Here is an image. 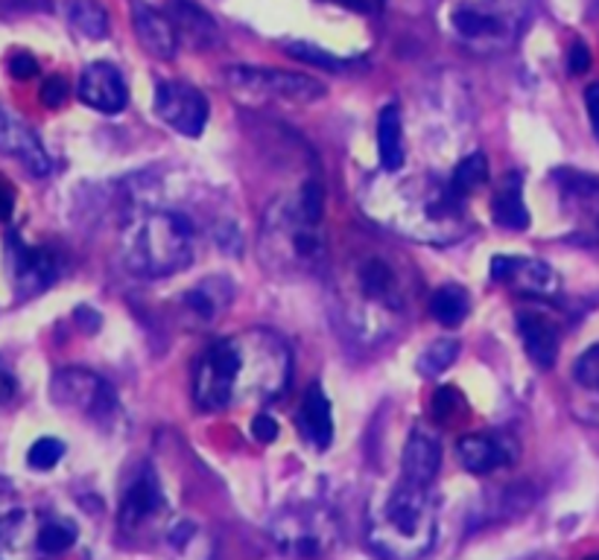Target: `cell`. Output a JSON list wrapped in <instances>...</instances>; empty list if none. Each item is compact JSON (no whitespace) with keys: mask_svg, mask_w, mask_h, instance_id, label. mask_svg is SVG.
I'll list each match as a JSON object with an SVG mask.
<instances>
[{"mask_svg":"<svg viewBox=\"0 0 599 560\" xmlns=\"http://www.w3.org/2000/svg\"><path fill=\"white\" fill-rule=\"evenodd\" d=\"M290 371L293 359L287 345L270 330L225 336L199 359L193 373V400L206 412H222L243 400L270 403L287 391Z\"/></svg>","mask_w":599,"mask_h":560,"instance_id":"obj_1","label":"cell"},{"mask_svg":"<svg viewBox=\"0 0 599 560\" xmlns=\"http://www.w3.org/2000/svg\"><path fill=\"white\" fill-rule=\"evenodd\" d=\"M389 181H371L362 196V204L369 216L395 234L421 240V243H456L465 231V208L462 199L428 176H410L398 179L395 172H386Z\"/></svg>","mask_w":599,"mask_h":560,"instance_id":"obj_2","label":"cell"},{"mask_svg":"<svg viewBox=\"0 0 599 560\" xmlns=\"http://www.w3.org/2000/svg\"><path fill=\"white\" fill-rule=\"evenodd\" d=\"M439 517L430 485L401 479L369 508V546L380 558H421L435 543Z\"/></svg>","mask_w":599,"mask_h":560,"instance_id":"obj_3","label":"cell"},{"mask_svg":"<svg viewBox=\"0 0 599 560\" xmlns=\"http://www.w3.org/2000/svg\"><path fill=\"white\" fill-rule=\"evenodd\" d=\"M410 286L389 257L362 254L348 266L343 281V309L351 334L375 341L392 334V325L407 313Z\"/></svg>","mask_w":599,"mask_h":560,"instance_id":"obj_4","label":"cell"},{"mask_svg":"<svg viewBox=\"0 0 599 560\" xmlns=\"http://www.w3.org/2000/svg\"><path fill=\"white\" fill-rule=\"evenodd\" d=\"M197 228L179 211H144L124 228L120 257L132 275L170 277L193 263Z\"/></svg>","mask_w":599,"mask_h":560,"instance_id":"obj_5","label":"cell"},{"mask_svg":"<svg viewBox=\"0 0 599 560\" xmlns=\"http://www.w3.org/2000/svg\"><path fill=\"white\" fill-rule=\"evenodd\" d=\"M322 222H311L298 204L279 202L263 222V257L279 272L313 275L328 261V243L319 231Z\"/></svg>","mask_w":599,"mask_h":560,"instance_id":"obj_6","label":"cell"},{"mask_svg":"<svg viewBox=\"0 0 599 560\" xmlns=\"http://www.w3.org/2000/svg\"><path fill=\"white\" fill-rule=\"evenodd\" d=\"M453 35L476 53L509 50L526 24L524 0H456L448 12Z\"/></svg>","mask_w":599,"mask_h":560,"instance_id":"obj_7","label":"cell"},{"mask_svg":"<svg viewBox=\"0 0 599 560\" xmlns=\"http://www.w3.org/2000/svg\"><path fill=\"white\" fill-rule=\"evenodd\" d=\"M272 543L293 558L328 554L339 540L337 517L322 505H287L270 522Z\"/></svg>","mask_w":599,"mask_h":560,"instance_id":"obj_8","label":"cell"},{"mask_svg":"<svg viewBox=\"0 0 599 560\" xmlns=\"http://www.w3.org/2000/svg\"><path fill=\"white\" fill-rule=\"evenodd\" d=\"M229 88L252 99H284V103H316L325 97V85L313 76L275 71V67H229Z\"/></svg>","mask_w":599,"mask_h":560,"instance_id":"obj_9","label":"cell"},{"mask_svg":"<svg viewBox=\"0 0 599 560\" xmlns=\"http://www.w3.org/2000/svg\"><path fill=\"white\" fill-rule=\"evenodd\" d=\"M50 398L56 406L71 409L97 423H112V418L117 414L115 389L103 377L85 371V368L59 371L50 382Z\"/></svg>","mask_w":599,"mask_h":560,"instance_id":"obj_10","label":"cell"},{"mask_svg":"<svg viewBox=\"0 0 599 560\" xmlns=\"http://www.w3.org/2000/svg\"><path fill=\"white\" fill-rule=\"evenodd\" d=\"M156 114L185 138H199L208 126V99L188 82H161L156 88Z\"/></svg>","mask_w":599,"mask_h":560,"instance_id":"obj_11","label":"cell"},{"mask_svg":"<svg viewBox=\"0 0 599 560\" xmlns=\"http://www.w3.org/2000/svg\"><path fill=\"white\" fill-rule=\"evenodd\" d=\"M7 266L12 272V281H15L21 298H33V295L44 293L59 277L56 254L42 249V245L21 243L15 234L7 240Z\"/></svg>","mask_w":599,"mask_h":560,"instance_id":"obj_12","label":"cell"},{"mask_svg":"<svg viewBox=\"0 0 599 560\" xmlns=\"http://www.w3.org/2000/svg\"><path fill=\"white\" fill-rule=\"evenodd\" d=\"M492 277L497 284L509 286L512 293L533 298H553L561 284L553 266L535 257H494Z\"/></svg>","mask_w":599,"mask_h":560,"instance_id":"obj_13","label":"cell"},{"mask_svg":"<svg viewBox=\"0 0 599 560\" xmlns=\"http://www.w3.org/2000/svg\"><path fill=\"white\" fill-rule=\"evenodd\" d=\"M80 99L94 112L120 114L129 103V88H126L124 74L108 62H94L80 76Z\"/></svg>","mask_w":599,"mask_h":560,"instance_id":"obj_14","label":"cell"},{"mask_svg":"<svg viewBox=\"0 0 599 560\" xmlns=\"http://www.w3.org/2000/svg\"><path fill=\"white\" fill-rule=\"evenodd\" d=\"M0 155L21 161V167L33 176H50L53 170V161L44 152L39 135L3 108H0Z\"/></svg>","mask_w":599,"mask_h":560,"instance_id":"obj_15","label":"cell"},{"mask_svg":"<svg viewBox=\"0 0 599 560\" xmlns=\"http://www.w3.org/2000/svg\"><path fill=\"white\" fill-rule=\"evenodd\" d=\"M165 508V496H161V485L153 467H140L135 473V479L129 482L120 503V528L124 531H138L144 522Z\"/></svg>","mask_w":599,"mask_h":560,"instance_id":"obj_16","label":"cell"},{"mask_svg":"<svg viewBox=\"0 0 599 560\" xmlns=\"http://www.w3.org/2000/svg\"><path fill=\"white\" fill-rule=\"evenodd\" d=\"M132 27H135V35L144 44L149 56L156 59H172L176 50H179V33L172 27L170 15H161L147 3H135L132 7Z\"/></svg>","mask_w":599,"mask_h":560,"instance_id":"obj_17","label":"cell"},{"mask_svg":"<svg viewBox=\"0 0 599 560\" xmlns=\"http://www.w3.org/2000/svg\"><path fill=\"white\" fill-rule=\"evenodd\" d=\"M403 479L419 482V485H433L442 467V444L435 439V432L416 426L403 447Z\"/></svg>","mask_w":599,"mask_h":560,"instance_id":"obj_18","label":"cell"},{"mask_svg":"<svg viewBox=\"0 0 599 560\" xmlns=\"http://www.w3.org/2000/svg\"><path fill=\"white\" fill-rule=\"evenodd\" d=\"M517 334H521V341H524L526 353H529V359H533L535 366L538 368L556 366L561 336H558V327L553 325L544 313H535V309L517 313Z\"/></svg>","mask_w":599,"mask_h":560,"instance_id":"obj_19","label":"cell"},{"mask_svg":"<svg viewBox=\"0 0 599 560\" xmlns=\"http://www.w3.org/2000/svg\"><path fill=\"white\" fill-rule=\"evenodd\" d=\"M456 455H460V464L474 476H485V473H494L503 464H509L515 458V453L509 450V441L497 439V435H485V432H474V435H465L456 444Z\"/></svg>","mask_w":599,"mask_h":560,"instance_id":"obj_20","label":"cell"},{"mask_svg":"<svg viewBox=\"0 0 599 560\" xmlns=\"http://www.w3.org/2000/svg\"><path fill=\"white\" fill-rule=\"evenodd\" d=\"M298 430L307 439V444L316 450H328L334 441V412H330V400L322 385L313 382L298 409Z\"/></svg>","mask_w":599,"mask_h":560,"instance_id":"obj_21","label":"cell"},{"mask_svg":"<svg viewBox=\"0 0 599 560\" xmlns=\"http://www.w3.org/2000/svg\"><path fill=\"white\" fill-rule=\"evenodd\" d=\"M231 295H234V289L229 286V281L211 277V281H202V284L181 295V309L197 327L214 325L217 316L229 307Z\"/></svg>","mask_w":599,"mask_h":560,"instance_id":"obj_22","label":"cell"},{"mask_svg":"<svg viewBox=\"0 0 599 560\" xmlns=\"http://www.w3.org/2000/svg\"><path fill=\"white\" fill-rule=\"evenodd\" d=\"M167 15H170L176 33H181L193 47H211L220 41V27L206 9L193 3V0H170L167 3Z\"/></svg>","mask_w":599,"mask_h":560,"instance_id":"obj_23","label":"cell"},{"mask_svg":"<svg viewBox=\"0 0 599 560\" xmlns=\"http://www.w3.org/2000/svg\"><path fill=\"white\" fill-rule=\"evenodd\" d=\"M492 220L506 231H524L529 228V211L524 204V184L521 176L509 172L506 179L497 184L492 196Z\"/></svg>","mask_w":599,"mask_h":560,"instance_id":"obj_24","label":"cell"},{"mask_svg":"<svg viewBox=\"0 0 599 560\" xmlns=\"http://www.w3.org/2000/svg\"><path fill=\"white\" fill-rule=\"evenodd\" d=\"M561 181H565L561 190H565L570 211H576V216H585L591 234L599 240V181L576 176V172H561Z\"/></svg>","mask_w":599,"mask_h":560,"instance_id":"obj_25","label":"cell"},{"mask_svg":"<svg viewBox=\"0 0 599 560\" xmlns=\"http://www.w3.org/2000/svg\"><path fill=\"white\" fill-rule=\"evenodd\" d=\"M378 149L383 172H398L403 167V126L401 108L386 106L378 117Z\"/></svg>","mask_w":599,"mask_h":560,"instance_id":"obj_26","label":"cell"},{"mask_svg":"<svg viewBox=\"0 0 599 560\" xmlns=\"http://www.w3.org/2000/svg\"><path fill=\"white\" fill-rule=\"evenodd\" d=\"M80 528L67 517H42L35 522V549L42 554H62L76 543Z\"/></svg>","mask_w":599,"mask_h":560,"instance_id":"obj_27","label":"cell"},{"mask_svg":"<svg viewBox=\"0 0 599 560\" xmlns=\"http://www.w3.org/2000/svg\"><path fill=\"white\" fill-rule=\"evenodd\" d=\"M471 309L469 293L456 284H448L442 289H435L433 298H430V316L444 327H456L465 321Z\"/></svg>","mask_w":599,"mask_h":560,"instance_id":"obj_28","label":"cell"},{"mask_svg":"<svg viewBox=\"0 0 599 560\" xmlns=\"http://www.w3.org/2000/svg\"><path fill=\"white\" fill-rule=\"evenodd\" d=\"M67 21L76 33L97 41L108 35V12L97 0H71L67 3Z\"/></svg>","mask_w":599,"mask_h":560,"instance_id":"obj_29","label":"cell"},{"mask_svg":"<svg viewBox=\"0 0 599 560\" xmlns=\"http://www.w3.org/2000/svg\"><path fill=\"white\" fill-rule=\"evenodd\" d=\"M485 181H488V158L483 152H474L456 167L451 179V190L460 199H465V196L474 193L476 187H483Z\"/></svg>","mask_w":599,"mask_h":560,"instance_id":"obj_30","label":"cell"},{"mask_svg":"<svg viewBox=\"0 0 599 560\" xmlns=\"http://www.w3.org/2000/svg\"><path fill=\"white\" fill-rule=\"evenodd\" d=\"M456 357H460V341L435 339L419 357V371L424 373V377H439V373H444L456 362Z\"/></svg>","mask_w":599,"mask_h":560,"instance_id":"obj_31","label":"cell"},{"mask_svg":"<svg viewBox=\"0 0 599 560\" xmlns=\"http://www.w3.org/2000/svg\"><path fill=\"white\" fill-rule=\"evenodd\" d=\"M465 412V398L453 385H444L433 394V418L439 423L456 421L460 414Z\"/></svg>","mask_w":599,"mask_h":560,"instance_id":"obj_32","label":"cell"},{"mask_svg":"<svg viewBox=\"0 0 599 560\" xmlns=\"http://www.w3.org/2000/svg\"><path fill=\"white\" fill-rule=\"evenodd\" d=\"M62 455H65V444L59 439H39L27 453V462L35 471H50V467H56L62 462Z\"/></svg>","mask_w":599,"mask_h":560,"instance_id":"obj_33","label":"cell"},{"mask_svg":"<svg viewBox=\"0 0 599 560\" xmlns=\"http://www.w3.org/2000/svg\"><path fill=\"white\" fill-rule=\"evenodd\" d=\"M574 377H576V382L582 385V389L597 391L599 394V345L588 348L582 357L576 359Z\"/></svg>","mask_w":599,"mask_h":560,"instance_id":"obj_34","label":"cell"},{"mask_svg":"<svg viewBox=\"0 0 599 560\" xmlns=\"http://www.w3.org/2000/svg\"><path fill=\"white\" fill-rule=\"evenodd\" d=\"M287 53L290 56L302 59V62H311V65L316 67H328V71H343V67H348V62L330 56V53L313 47V44H287Z\"/></svg>","mask_w":599,"mask_h":560,"instance_id":"obj_35","label":"cell"},{"mask_svg":"<svg viewBox=\"0 0 599 560\" xmlns=\"http://www.w3.org/2000/svg\"><path fill=\"white\" fill-rule=\"evenodd\" d=\"M298 211L307 216L311 222H322V213H325V196H322V187L316 181H307V184L298 190L296 196Z\"/></svg>","mask_w":599,"mask_h":560,"instance_id":"obj_36","label":"cell"},{"mask_svg":"<svg viewBox=\"0 0 599 560\" xmlns=\"http://www.w3.org/2000/svg\"><path fill=\"white\" fill-rule=\"evenodd\" d=\"M67 97V82L62 76H50L42 85V103L48 108H59Z\"/></svg>","mask_w":599,"mask_h":560,"instance_id":"obj_37","label":"cell"},{"mask_svg":"<svg viewBox=\"0 0 599 560\" xmlns=\"http://www.w3.org/2000/svg\"><path fill=\"white\" fill-rule=\"evenodd\" d=\"M9 74L15 76V80H30V76L39 74V62L30 53H15V56L9 59Z\"/></svg>","mask_w":599,"mask_h":560,"instance_id":"obj_38","label":"cell"},{"mask_svg":"<svg viewBox=\"0 0 599 560\" xmlns=\"http://www.w3.org/2000/svg\"><path fill=\"white\" fill-rule=\"evenodd\" d=\"M585 108H588V117H591V129L599 140V82L588 85L585 91Z\"/></svg>","mask_w":599,"mask_h":560,"instance_id":"obj_39","label":"cell"},{"mask_svg":"<svg viewBox=\"0 0 599 560\" xmlns=\"http://www.w3.org/2000/svg\"><path fill=\"white\" fill-rule=\"evenodd\" d=\"M252 435H255L258 441H263V444H270V441L279 435V423L266 418V414H261V418L252 421Z\"/></svg>","mask_w":599,"mask_h":560,"instance_id":"obj_40","label":"cell"},{"mask_svg":"<svg viewBox=\"0 0 599 560\" xmlns=\"http://www.w3.org/2000/svg\"><path fill=\"white\" fill-rule=\"evenodd\" d=\"M12 211H15V187L0 179V222H7Z\"/></svg>","mask_w":599,"mask_h":560,"instance_id":"obj_41","label":"cell"},{"mask_svg":"<svg viewBox=\"0 0 599 560\" xmlns=\"http://www.w3.org/2000/svg\"><path fill=\"white\" fill-rule=\"evenodd\" d=\"M588 67H591V50L579 41V44H574V50H570V74H585Z\"/></svg>","mask_w":599,"mask_h":560,"instance_id":"obj_42","label":"cell"},{"mask_svg":"<svg viewBox=\"0 0 599 560\" xmlns=\"http://www.w3.org/2000/svg\"><path fill=\"white\" fill-rule=\"evenodd\" d=\"M339 3H343V7H354V9H360V12H366V0H339Z\"/></svg>","mask_w":599,"mask_h":560,"instance_id":"obj_43","label":"cell"}]
</instances>
